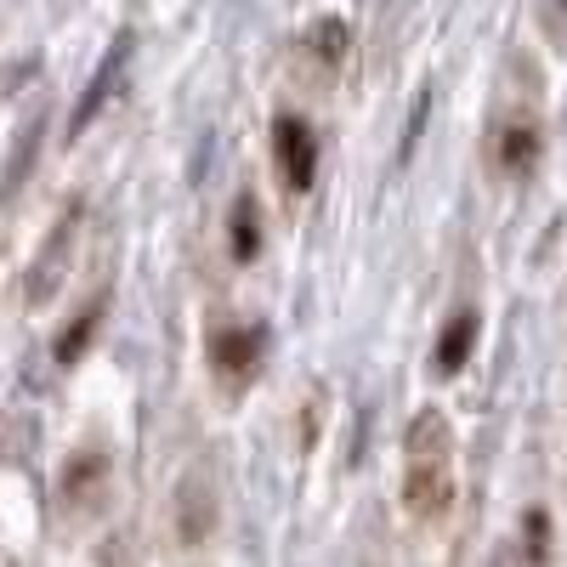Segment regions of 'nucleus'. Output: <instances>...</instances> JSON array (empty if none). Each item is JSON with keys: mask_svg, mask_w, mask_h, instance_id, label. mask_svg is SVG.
Wrapping results in <instances>:
<instances>
[{"mask_svg": "<svg viewBox=\"0 0 567 567\" xmlns=\"http://www.w3.org/2000/svg\"><path fill=\"white\" fill-rule=\"evenodd\" d=\"M539 148H545V125H539V109H511L494 131V165L505 176H528L539 165Z\"/></svg>", "mask_w": 567, "mask_h": 567, "instance_id": "7ed1b4c3", "label": "nucleus"}, {"mask_svg": "<svg viewBox=\"0 0 567 567\" xmlns=\"http://www.w3.org/2000/svg\"><path fill=\"white\" fill-rule=\"evenodd\" d=\"M272 159L290 182V194H307L312 176H318V136L301 114H278L272 120Z\"/></svg>", "mask_w": 567, "mask_h": 567, "instance_id": "f03ea898", "label": "nucleus"}, {"mask_svg": "<svg viewBox=\"0 0 567 567\" xmlns=\"http://www.w3.org/2000/svg\"><path fill=\"white\" fill-rule=\"evenodd\" d=\"M34 142H40V120H29V131H23V142H18V159L7 165V182H0V199L18 194V176H23V171H29V159H34Z\"/></svg>", "mask_w": 567, "mask_h": 567, "instance_id": "1a4fd4ad", "label": "nucleus"}, {"mask_svg": "<svg viewBox=\"0 0 567 567\" xmlns=\"http://www.w3.org/2000/svg\"><path fill=\"white\" fill-rule=\"evenodd\" d=\"M256 358H261V329H216V341H210V363H216V374L221 381H245V374L256 369Z\"/></svg>", "mask_w": 567, "mask_h": 567, "instance_id": "39448f33", "label": "nucleus"}, {"mask_svg": "<svg viewBox=\"0 0 567 567\" xmlns=\"http://www.w3.org/2000/svg\"><path fill=\"white\" fill-rule=\"evenodd\" d=\"M125 58H131V34H120L114 45H109V58H103V69L91 74V85L80 91V103H74V114H69V136H85V125L97 120L103 109H109V97H114V85H120V74H125Z\"/></svg>", "mask_w": 567, "mask_h": 567, "instance_id": "20e7f679", "label": "nucleus"}, {"mask_svg": "<svg viewBox=\"0 0 567 567\" xmlns=\"http://www.w3.org/2000/svg\"><path fill=\"white\" fill-rule=\"evenodd\" d=\"M403 505L414 523H443L454 505V425L437 403L403 432Z\"/></svg>", "mask_w": 567, "mask_h": 567, "instance_id": "f257e3e1", "label": "nucleus"}, {"mask_svg": "<svg viewBox=\"0 0 567 567\" xmlns=\"http://www.w3.org/2000/svg\"><path fill=\"white\" fill-rule=\"evenodd\" d=\"M494 567H523V556H516V550H505V556H499Z\"/></svg>", "mask_w": 567, "mask_h": 567, "instance_id": "9b49d317", "label": "nucleus"}, {"mask_svg": "<svg viewBox=\"0 0 567 567\" xmlns=\"http://www.w3.org/2000/svg\"><path fill=\"white\" fill-rule=\"evenodd\" d=\"M307 40H312V52H318L323 63H341V52H347V23L329 18V23H318Z\"/></svg>", "mask_w": 567, "mask_h": 567, "instance_id": "6e6552de", "label": "nucleus"}, {"mask_svg": "<svg viewBox=\"0 0 567 567\" xmlns=\"http://www.w3.org/2000/svg\"><path fill=\"white\" fill-rule=\"evenodd\" d=\"M261 250V221H256V199L239 194V205H233V256L250 261Z\"/></svg>", "mask_w": 567, "mask_h": 567, "instance_id": "0eeeda50", "label": "nucleus"}, {"mask_svg": "<svg viewBox=\"0 0 567 567\" xmlns=\"http://www.w3.org/2000/svg\"><path fill=\"white\" fill-rule=\"evenodd\" d=\"M471 347H477V312L460 307L449 318V329H443V341H437V374H460L465 358H471Z\"/></svg>", "mask_w": 567, "mask_h": 567, "instance_id": "423d86ee", "label": "nucleus"}, {"mask_svg": "<svg viewBox=\"0 0 567 567\" xmlns=\"http://www.w3.org/2000/svg\"><path fill=\"white\" fill-rule=\"evenodd\" d=\"M91 329H97V307H85V312H80V323H74V336L58 347V358H63V363H69V358L85 347V336H91Z\"/></svg>", "mask_w": 567, "mask_h": 567, "instance_id": "9d476101", "label": "nucleus"}]
</instances>
